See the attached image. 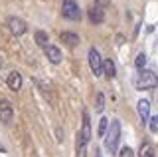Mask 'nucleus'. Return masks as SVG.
I'll return each mask as SVG.
<instances>
[{"label":"nucleus","instance_id":"f257e3e1","mask_svg":"<svg viewBox=\"0 0 158 157\" xmlns=\"http://www.w3.org/2000/svg\"><path fill=\"white\" fill-rule=\"evenodd\" d=\"M118 139H121V121L111 119V123L107 127V133H105V147L109 153H117Z\"/></svg>","mask_w":158,"mask_h":157},{"label":"nucleus","instance_id":"f03ea898","mask_svg":"<svg viewBox=\"0 0 158 157\" xmlns=\"http://www.w3.org/2000/svg\"><path fill=\"white\" fill-rule=\"evenodd\" d=\"M135 86L138 90H154L158 86V76L150 70H140L135 80Z\"/></svg>","mask_w":158,"mask_h":157},{"label":"nucleus","instance_id":"7ed1b4c3","mask_svg":"<svg viewBox=\"0 0 158 157\" xmlns=\"http://www.w3.org/2000/svg\"><path fill=\"white\" fill-rule=\"evenodd\" d=\"M61 14L67 20H79V18H81V12H79V6H77L75 0H63Z\"/></svg>","mask_w":158,"mask_h":157},{"label":"nucleus","instance_id":"20e7f679","mask_svg":"<svg viewBox=\"0 0 158 157\" xmlns=\"http://www.w3.org/2000/svg\"><path fill=\"white\" fill-rule=\"evenodd\" d=\"M89 66H91V72L95 76H101L103 74V60H101V54H99L95 48H89Z\"/></svg>","mask_w":158,"mask_h":157},{"label":"nucleus","instance_id":"39448f33","mask_svg":"<svg viewBox=\"0 0 158 157\" xmlns=\"http://www.w3.org/2000/svg\"><path fill=\"white\" fill-rule=\"evenodd\" d=\"M8 28H10V32L16 34V36H22V34L28 32V24L24 22L22 18H18V16H12L8 20Z\"/></svg>","mask_w":158,"mask_h":157},{"label":"nucleus","instance_id":"423d86ee","mask_svg":"<svg viewBox=\"0 0 158 157\" xmlns=\"http://www.w3.org/2000/svg\"><path fill=\"white\" fill-rule=\"evenodd\" d=\"M12 115H14V107L8 100H0V121L2 123H10L12 121Z\"/></svg>","mask_w":158,"mask_h":157},{"label":"nucleus","instance_id":"0eeeda50","mask_svg":"<svg viewBox=\"0 0 158 157\" xmlns=\"http://www.w3.org/2000/svg\"><path fill=\"white\" fill-rule=\"evenodd\" d=\"M136 110H138V117H140V121H142V123H148V119H150V101H148V100H138Z\"/></svg>","mask_w":158,"mask_h":157},{"label":"nucleus","instance_id":"6e6552de","mask_svg":"<svg viewBox=\"0 0 158 157\" xmlns=\"http://www.w3.org/2000/svg\"><path fill=\"white\" fill-rule=\"evenodd\" d=\"M6 84L12 92H18L20 87H22V74L20 72H10L8 78H6Z\"/></svg>","mask_w":158,"mask_h":157},{"label":"nucleus","instance_id":"1a4fd4ad","mask_svg":"<svg viewBox=\"0 0 158 157\" xmlns=\"http://www.w3.org/2000/svg\"><path fill=\"white\" fill-rule=\"evenodd\" d=\"M44 52H46V58L52 64H59V62H61V52H59V48H56V46L49 44L48 48H44Z\"/></svg>","mask_w":158,"mask_h":157},{"label":"nucleus","instance_id":"9d476101","mask_svg":"<svg viewBox=\"0 0 158 157\" xmlns=\"http://www.w3.org/2000/svg\"><path fill=\"white\" fill-rule=\"evenodd\" d=\"M59 38H61V42L67 44L69 48H75L77 44H79V36H77V34H73V32H61V36H59Z\"/></svg>","mask_w":158,"mask_h":157},{"label":"nucleus","instance_id":"9b49d317","mask_svg":"<svg viewBox=\"0 0 158 157\" xmlns=\"http://www.w3.org/2000/svg\"><path fill=\"white\" fill-rule=\"evenodd\" d=\"M89 20H91L93 24H103V20H105V14H103L101 8L93 6V8H89Z\"/></svg>","mask_w":158,"mask_h":157},{"label":"nucleus","instance_id":"f8f14e48","mask_svg":"<svg viewBox=\"0 0 158 157\" xmlns=\"http://www.w3.org/2000/svg\"><path fill=\"white\" fill-rule=\"evenodd\" d=\"M103 74L111 80V78H115L117 76V68H115V62L113 60H105L103 62Z\"/></svg>","mask_w":158,"mask_h":157},{"label":"nucleus","instance_id":"ddd939ff","mask_svg":"<svg viewBox=\"0 0 158 157\" xmlns=\"http://www.w3.org/2000/svg\"><path fill=\"white\" fill-rule=\"evenodd\" d=\"M138 157H154V147L148 143V141L140 143V149H138Z\"/></svg>","mask_w":158,"mask_h":157},{"label":"nucleus","instance_id":"4468645a","mask_svg":"<svg viewBox=\"0 0 158 157\" xmlns=\"http://www.w3.org/2000/svg\"><path fill=\"white\" fill-rule=\"evenodd\" d=\"M34 38H36V44H38V46H42V48H48V46H49V44H48V42H49V36H48V32H44V30H38Z\"/></svg>","mask_w":158,"mask_h":157},{"label":"nucleus","instance_id":"2eb2a0df","mask_svg":"<svg viewBox=\"0 0 158 157\" xmlns=\"http://www.w3.org/2000/svg\"><path fill=\"white\" fill-rule=\"evenodd\" d=\"M135 66L138 68V72H140V70H144V66H146V54H138V56H136V60H135Z\"/></svg>","mask_w":158,"mask_h":157},{"label":"nucleus","instance_id":"dca6fc26","mask_svg":"<svg viewBox=\"0 0 158 157\" xmlns=\"http://www.w3.org/2000/svg\"><path fill=\"white\" fill-rule=\"evenodd\" d=\"M95 110L99 111V114H101V111L105 110V96H103L101 92H99V94H97V101H95Z\"/></svg>","mask_w":158,"mask_h":157},{"label":"nucleus","instance_id":"f3484780","mask_svg":"<svg viewBox=\"0 0 158 157\" xmlns=\"http://www.w3.org/2000/svg\"><path fill=\"white\" fill-rule=\"evenodd\" d=\"M107 127H109V119H107V117H103V119L101 121H99V129H97V135H105L107 133Z\"/></svg>","mask_w":158,"mask_h":157},{"label":"nucleus","instance_id":"a211bd4d","mask_svg":"<svg viewBox=\"0 0 158 157\" xmlns=\"http://www.w3.org/2000/svg\"><path fill=\"white\" fill-rule=\"evenodd\" d=\"M148 127H150L152 133H156V131H158V115H154V117L148 119Z\"/></svg>","mask_w":158,"mask_h":157},{"label":"nucleus","instance_id":"6ab92c4d","mask_svg":"<svg viewBox=\"0 0 158 157\" xmlns=\"http://www.w3.org/2000/svg\"><path fill=\"white\" fill-rule=\"evenodd\" d=\"M118 157H135V151L127 145V147H123V149L118 151Z\"/></svg>","mask_w":158,"mask_h":157},{"label":"nucleus","instance_id":"aec40b11","mask_svg":"<svg viewBox=\"0 0 158 157\" xmlns=\"http://www.w3.org/2000/svg\"><path fill=\"white\" fill-rule=\"evenodd\" d=\"M109 2H111V0H95V6L103 10V8H107V6H109Z\"/></svg>","mask_w":158,"mask_h":157},{"label":"nucleus","instance_id":"412c9836","mask_svg":"<svg viewBox=\"0 0 158 157\" xmlns=\"http://www.w3.org/2000/svg\"><path fill=\"white\" fill-rule=\"evenodd\" d=\"M95 157H103L101 155V149H97V147H95Z\"/></svg>","mask_w":158,"mask_h":157},{"label":"nucleus","instance_id":"4be33fe9","mask_svg":"<svg viewBox=\"0 0 158 157\" xmlns=\"http://www.w3.org/2000/svg\"><path fill=\"white\" fill-rule=\"evenodd\" d=\"M0 153H4V147L2 145H0Z\"/></svg>","mask_w":158,"mask_h":157},{"label":"nucleus","instance_id":"5701e85b","mask_svg":"<svg viewBox=\"0 0 158 157\" xmlns=\"http://www.w3.org/2000/svg\"><path fill=\"white\" fill-rule=\"evenodd\" d=\"M0 68H2V60H0Z\"/></svg>","mask_w":158,"mask_h":157}]
</instances>
